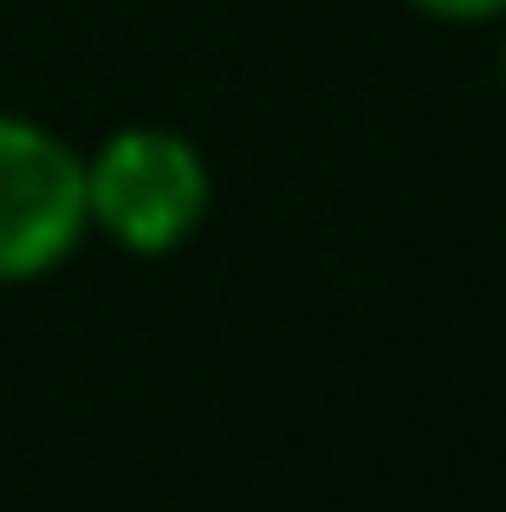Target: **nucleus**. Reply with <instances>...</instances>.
<instances>
[{"instance_id": "1", "label": "nucleus", "mask_w": 506, "mask_h": 512, "mask_svg": "<svg viewBox=\"0 0 506 512\" xmlns=\"http://www.w3.org/2000/svg\"><path fill=\"white\" fill-rule=\"evenodd\" d=\"M215 175L182 130L130 124L104 137V150L85 163V214L98 234H111L137 260L176 253L208 221Z\"/></svg>"}, {"instance_id": "2", "label": "nucleus", "mask_w": 506, "mask_h": 512, "mask_svg": "<svg viewBox=\"0 0 506 512\" xmlns=\"http://www.w3.org/2000/svg\"><path fill=\"white\" fill-rule=\"evenodd\" d=\"M85 234V156L33 117L0 111V286L65 266Z\"/></svg>"}, {"instance_id": "3", "label": "nucleus", "mask_w": 506, "mask_h": 512, "mask_svg": "<svg viewBox=\"0 0 506 512\" xmlns=\"http://www.w3.org/2000/svg\"><path fill=\"white\" fill-rule=\"evenodd\" d=\"M409 7L435 13V20H494V13H506V0H409Z\"/></svg>"}, {"instance_id": "4", "label": "nucleus", "mask_w": 506, "mask_h": 512, "mask_svg": "<svg viewBox=\"0 0 506 512\" xmlns=\"http://www.w3.org/2000/svg\"><path fill=\"white\" fill-rule=\"evenodd\" d=\"M500 78H506V39H500Z\"/></svg>"}]
</instances>
